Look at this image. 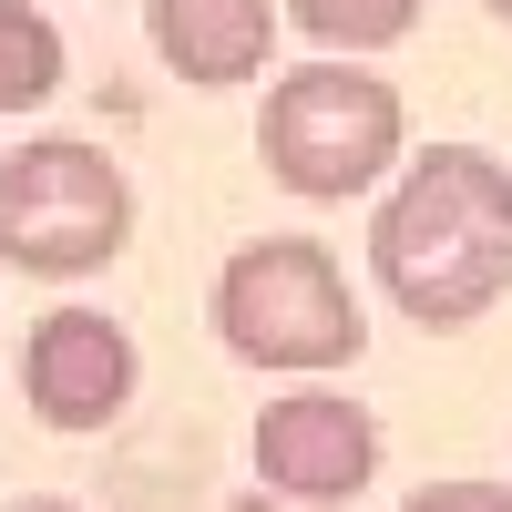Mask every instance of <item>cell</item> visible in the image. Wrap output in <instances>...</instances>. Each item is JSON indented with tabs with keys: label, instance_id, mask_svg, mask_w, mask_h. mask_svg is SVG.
Masks as SVG:
<instances>
[{
	"label": "cell",
	"instance_id": "1",
	"mask_svg": "<svg viewBox=\"0 0 512 512\" xmlns=\"http://www.w3.org/2000/svg\"><path fill=\"white\" fill-rule=\"evenodd\" d=\"M369 287L410 328H472L512 287V164L482 144H420L369 205Z\"/></svg>",
	"mask_w": 512,
	"mask_h": 512
},
{
	"label": "cell",
	"instance_id": "2",
	"mask_svg": "<svg viewBox=\"0 0 512 512\" xmlns=\"http://www.w3.org/2000/svg\"><path fill=\"white\" fill-rule=\"evenodd\" d=\"M410 154V113L400 93L379 82L369 62H297L267 82V113H256V164L267 185L297 195V205H349V195H379Z\"/></svg>",
	"mask_w": 512,
	"mask_h": 512
},
{
	"label": "cell",
	"instance_id": "3",
	"mask_svg": "<svg viewBox=\"0 0 512 512\" xmlns=\"http://www.w3.org/2000/svg\"><path fill=\"white\" fill-rule=\"evenodd\" d=\"M205 318H216V349L236 369L318 379V369H359V349H369V308L318 236H246L216 267Z\"/></svg>",
	"mask_w": 512,
	"mask_h": 512
},
{
	"label": "cell",
	"instance_id": "4",
	"mask_svg": "<svg viewBox=\"0 0 512 512\" xmlns=\"http://www.w3.org/2000/svg\"><path fill=\"white\" fill-rule=\"evenodd\" d=\"M123 246H134V185L103 144L31 134L0 154V267L72 287V277H103Z\"/></svg>",
	"mask_w": 512,
	"mask_h": 512
},
{
	"label": "cell",
	"instance_id": "5",
	"mask_svg": "<svg viewBox=\"0 0 512 512\" xmlns=\"http://www.w3.org/2000/svg\"><path fill=\"white\" fill-rule=\"evenodd\" d=\"M134 390H144V349H134L123 318L62 297V308H41L21 328V410L41 431L93 441V431H113V420L134 410Z\"/></svg>",
	"mask_w": 512,
	"mask_h": 512
},
{
	"label": "cell",
	"instance_id": "6",
	"mask_svg": "<svg viewBox=\"0 0 512 512\" xmlns=\"http://www.w3.org/2000/svg\"><path fill=\"white\" fill-rule=\"evenodd\" d=\"M369 482H379V420H369V400L308 379V390H277L267 410H256V492L338 512Z\"/></svg>",
	"mask_w": 512,
	"mask_h": 512
},
{
	"label": "cell",
	"instance_id": "7",
	"mask_svg": "<svg viewBox=\"0 0 512 512\" xmlns=\"http://www.w3.org/2000/svg\"><path fill=\"white\" fill-rule=\"evenodd\" d=\"M277 0H144V41L185 93H236L277 52Z\"/></svg>",
	"mask_w": 512,
	"mask_h": 512
},
{
	"label": "cell",
	"instance_id": "8",
	"mask_svg": "<svg viewBox=\"0 0 512 512\" xmlns=\"http://www.w3.org/2000/svg\"><path fill=\"white\" fill-rule=\"evenodd\" d=\"M277 11H287L297 31H308L318 52H338V62H369V52H390V41H410L431 0H277Z\"/></svg>",
	"mask_w": 512,
	"mask_h": 512
},
{
	"label": "cell",
	"instance_id": "9",
	"mask_svg": "<svg viewBox=\"0 0 512 512\" xmlns=\"http://www.w3.org/2000/svg\"><path fill=\"white\" fill-rule=\"evenodd\" d=\"M62 93V31L31 0H0V113H41Z\"/></svg>",
	"mask_w": 512,
	"mask_h": 512
},
{
	"label": "cell",
	"instance_id": "10",
	"mask_svg": "<svg viewBox=\"0 0 512 512\" xmlns=\"http://www.w3.org/2000/svg\"><path fill=\"white\" fill-rule=\"evenodd\" d=\"M400 512H512V482H420Z\"/></svg>",
	"mask_w": 512,
	"mask_h": 512
},
{
	"label": "cell",
	"instance_id": "11",
	"mask_svg": "<svg viewBox=\"0 0 512 512\" xmlns=\"http://www.w3.org/2000/svg\"><path fill=\"white\" fill-rule=\"evenodd\" d=\"M226 512H308V502H277V492H236Z\"/></svg>",
	"mask_w": 512,
	"mask_h": 512
},
{
	"label": "cell",
	"instance_id": "12",
	"mask_svg": "<svg viewBox=\"0 0 512 512\" xmlns=\"http://www.w3.org/2000/svg\"><path fill=\"white\" fill-rule=\"evenodd\" d=\"M11 512H82V502H11Z\"/></svg>",
	"mask_w": 512,
	"mask_h": 512
},
{
	"label": "cell",
	"instance_id": "13",
	"mask_svg": "<svg viewBox=\"0 0 512 512\" xmlns=\"http://www.w3.org/2000/svg\"><path fill=\"white\" fill-rule=\"evenodd\" d=\"M482 11H492V21H512V0H482Z\"/></svg>",
	"mask_w": 512,
	"mask_h": 512
}]
</instances>
